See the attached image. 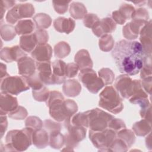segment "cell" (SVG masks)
I'll return each mask as SVG.
<instances>
[{"mask_svg":"<svg viewBox=\"0 0 152 152\" xmlns=\"http://www.w3.org/2000/svg\"><path fill=\"white\" fill-rule=\"evenodd\" d=\"M141 43L137 41L121 40L112 51L118 69L128 75L137 74L142 68L147 56Z\"/></svg>","mask_w":152,"mask_h":152,"instance_id":"6da1fadb","label":"cell"},{"mask_svg":"<svg viewBox=\"0 0 152 152\" xmlns=\"http://www.w3.org/2000/svg\"><path fill=\"white\" fill-rule=\"evenodd\" d=\"M34 129L26 127L22 129L10 131L5 137L6 144L4 145L6 151H23L32 144V135Z\"/></svg>","mask_w":152,"mask_h":152,"instance_id":"7a4b0ae2","label":"cell"},{"mask_svg":"<svg viewBox=\"0 0 152 152\" xmlns=\"http://www.w3.org/2000/svg\"><path fill=\"white\" fill-rule=\"evenodd\" d=\"M64 102L65 99L62 93L54 90L50 91L46 103L49 108L50 116L58 122H63L64 126L66 129L71 124V118L68 116Z\"/></svg>","mask_w":152,"mask_h":152,"instance_id":"3957f363","label":"cell"},{"mask_svg":"<svg viewBox=\"0 0 152 152\" xmlns=\"http://www.w3.org/2000/svg\"><path fill=\"white\" fill-rule=\"evenodd\" d=\"M99 105L113 114L120 113L124 109L122 99L112 86H106L99 94Z\"/></svg>","mask_w":152,"mask_h":152,"instance_id":"277c9868","label":"cell"},{"mask_svg":"<svg viewBox=\"0 0 152 152\" xmlns=\"http://www.w3.org/2000/svg\"><path fill=\"white\" fill-rule=\"evenodd\" d=\"M116 138V132L109 128L102 131H89V138L99 151H109V148Z\"/></svg>","mask_w":152,"mask_h":152,"instance_id":"5b68a950","label":"cell"},{"mask_svg":"<svg viewBox=\"0 0 152 152\" xmlns=\"http://www.w3.org/2000/svg\"><path fill=\"white\" fill-rule=\"evenodd\" d=\"M88 127L94 131H102L107 128L108 124L114 116L99 108L86 111Z\"/></svg>","mask_w":152,"mask_h":152,"instance_id":"8992f818","label":"cell"},{"mask_svg":"<svg viewBox=\"0 0 152 152\" xmlns=\"http://www.w3.org/2000/svg\"><path fill=\"white\" fill-rule=\"evenodd\" d=\"M30 87L23 76H8L1 80V92L11 95H18L27 91Z\"/></svg>","mask_w":152,"mask_h":152,"instance_id":"52a82bcc","label":"cell"},{"mask_svg":"<svg viewBox=\"0 0 152 152\" xmlns=\"http://www.w3.org/2000/svg\"><path fill=\"white\" fill-rule=\"evenodd\" d=\"M78 78L85 87L91 93H97L104 86L102 80L91 68L80 70Z\"/></svg>","mask_w":152,"mask_h":152,"instance_id":"ba28073f","label":"cell"},{"mask_svg":"<svg viewBox=\"0 0 152 152\" xmlns=\"http://www.w3.org/2000/svg\"><path fill=\"white\" fill-rule=\"evenodd\" d=\"M67 132L64 135L65 148L62 150L74 151L80 141L86 136V128L81 126H75L71 124L66 128Z\"/></svg>","mask_w":152,"mask_h":152,"instance_id":"9c48e42d","label":"cell"},{"mask_svg":"<svg viewBox=\"0 0 152 152\" xmlns=\"http://www.w3.org/2000/svg\"><path fill=\"white\" fill-rule=\"evenodd\" d=\"M34 8L30 3L16 4L8 11L5 19L10 24H15L19 20L30 18L34 14Z\"/></svg>","mask_w":152,"mask_h":152,"instance_id":"30bf717a","label":"cell"},{"mask_svg":"<svg viewBox=\"0 0 152 152\" xmlns=\"http://www.w3.org/2000/svg\"><path fill=\"white\" fill-rule=\"evenodd\" d=\"M135 82L127 74L119 75L115 80V88L125 99H129L133 93Z\"/></svg>","mask_w":152,"mask_h":152,"instance_id":"8fae6325","label":"cell"},{"mask_svg":"<svg viewBox=\"0 0 152 152\" xmlns=\"http://www.w3.org/2000/svg\"><path fill=\"white\" fill-rule=\"evenodd\" d=\"M116 27V24L111 17H105L99 20L92 28L93 33L97 37L111 33Z\"/></svg>","mask_w":152,"mask_h":152,"instance_id":"7c38bea8","label":"cell"},{"mask_svg":"<svg viewBox=\"0 0 152 152\" xmlns=\"http://www.w3.org/2000/svg\"><path fill=\"white\" fill-rule=\"evenodd\" d=\"M26 56H27V53L18 45L5 47L1 49L0 52L1 59L7 62L18 61L20 58Z\"/></svg>","mask_w":152,"mask_h":152,"instance_id":"4fadbf2b","label":"cell"},{"mask_svg":"<svg viewBox=\"0 0 152 152\" xmlns=\"http://www.w3.org/2000/svg\"><path fill=\"white\" fill-rule=\"evenodd\" d=\"M146 22L141 20H132L131 22L128 23L123 27L122 33L124 37L128 40L137 39L141 29Z\"/></svg>","mask_w":152,"mask_h":152,"instance_id":"5bb4252c","label":"cell"},{"mask_svg":"<svg viewBox=\"0 0 152 152\" xmlns=\"http://www.w3.org/2000/svg\"><path fill=\"white\" fill-rule=\"evenodd\" d=\"M18 106L17 99L11 94L1 92L0 114L7 115L14 110Z\"/></svg>","mask_w":152,"mask_h":152,"instance_id":"9a60e30c","label":"cell"},{"mask_svg":"<svg viewBox=\"0 0 152 152\" xmlns=\"http://www.w3.org/2000/svg\"><path fill=\"white\" fill-rule=\"evenodd\" d=\"M66 64L62 60L57 59L52 63L53 84L64 83L66 79Z\"/></svg>","mask_w":152,"mask_h":152,"instance_id":"2e32d148","label":"cell"},{"mask_svg":"<svg viewBox=\"0 0 152 152\" xmlns=\"http://www.w3.org/2000/svg\"><path fill=\"white\" fill-rule=\"evenodd\" d=\"M18 74L23 77H29L36 71V65L34 60L27 56L20 58L17 61Z\"/></svg>","mask_w":152,"mask_h":152,"instance_id":"e0dca14e","label":"cell"},{"mask_svg":"<svg viewBox=\"0 0 152 152\" xmlns=\"http://www.w3.org/2000/svg\"><path fill=\"white\" fill-rule=\"evenodd\" d=\"M36 69L40 80L46 85H52V68L50 61L45 62H36Z\"/></svg>","mask_w":152,"mask_h":152,"instance_id":"ac0fdd59","label":"cell"},{"mask_svg":"<svg viewBox=\"0 0 152 152\" xmlns=\"http://www.w3.org/2000/svg\"><path fill=\"white\" fill-rule=\"evenodd\" d=\"M151 20H150L145 23L140 30V40L147 55H151Z\"/></svg>","mask_w":152,"mask_h":152,"instance_id":"d6986e66","label":"cell"},{"mask_svg":"<svg viewBox=\"0 0 152 152\" xmlns=\"http://www.w3.org/2000/svg\"><path fill=\"white\" fill-rule=\"evenodd\" d=\"M52 55V49L50 45H37L31 52V56L36 62H45L50 60Z\"/></svg>","mask_w":152,"mask_h":152,"instance_id":"ffe728a7","label":"cell"},{"mask_svg":"<svg viewBox=\"0 0 152 152\" xmlns=\"http://www.w3.org/2000/svg\"><path fill=\"white\" fill-rule=\"evenodd\" d=\"M75 26V21L71 18H66L65 17H59L53 21V27L59 33L69 34L74 30Z\"/></svg>","mask_w":152,"mask_h":152,"instance_id":"44dd1931","label":"cell"},{"mask_svg":"<svg viewBox=\"0 0 152 152\" xmlns=\"http://www.w3.org/2000/svg\"><path fill=\"white\" fill-rule=\"evenodd\" d=\"M32 142L37 148H44L49 143V135L45 129L34 130L32 135Z\"/></svg>","mask_w":152,"mask_h":152,"instance_id":"7402d4cb","label":"cell"},{"mask_svg":"<svg viewBox=\"0 0 152 152\" xmlns=\"http://www.w3.org/2000/svg\"><path fill=\"white\" fill-rule=\"evenodd\" d=\"M74 61L80 70L91 68L93 66L90 55L86 49H81L77 52L74 57Z\"/></svg>","mask_w":152,"mask_h":152,"instance_id":"603a6c76","label":"cell"},{"mask_svg":"<svg viewBox=\"0 0 152 152\" xmlns=\"http://www.w3.org/2000/svg\"><path fill=\"white\" fill-rule=\"evenodd\" d=\"M64 93L68 97H74L79 95L81 91V86L76 80H65L62 86Z\"/></svg>","mask_w":152,"mask_h":152,"instance_id":"cb8c5ba5","label":"cell"},{"mask_svg":"<svg viewBox=\"0 0 152 152\" xmlns=\"http://www.w3.org/2000/svg\"><path fill=\"white\" fill-rule=\"evenodd\" d=\"M34 23L30 19L21 20L15 26L16 33L18 35H27L31 33L34 30Z\"/></svg>","mask_w":152,"mask_h":152,"instance_id":"d4e9b609","label":"cell"},{"mask_svg":"<svg viewBox=\"0 0 152 152\" xmlns=\"http://www.w3.org/2000/svg\"><path fill=\"white\" fill-rule=\"evenodd\" d=\"M36 46L37 42L34 33L21 36L20 46L25 52H31Z\"/></svg>","mask_w":152,"mask_h":152,"instance_id":"484cf974","label":"cell"},{"mask_svg":"<svg viewBox=\"0 0 152 152\" xmlns=\"http://www.w3.org/2000/svg\"><path fill=\"white\" fill-rule=\"evenodd\" d=\"M151 122L143 119L135 122L132 125V128L135 135L139 137H144L151 132Z\"/></svg>","mask_w":152,"mask_h":152,"instance_id":"4316f807","label":"cell"},{"mask_svg":"<svg viewBox=\"0 0 152 152\" xmlns=\"http://www.w3.org/2000/svg\"><path fill=\"white\" fill-rule=\"evenodd\" d=\"M69 13L71 16L76 20L84 18L87 14V11L83 3L79 2H73L70 5Z\"/></svg>","mask_w":152,"mask_h":152,"instance_id":"83f0119b","label":"cell"},{"mask_svg":"<svg viewBox=\"0 0 152 152\" xmlns=\"http://www.w3.org/2000/svg\"><path fill=\"white\" fill-rule=\"evenodd\" d=\"M49 143L50 147L55 149H59L65 145L64 135L61 133V131H55L49 133Z\"/></svg>","mask_w":152,"mask_h":152,"instance_id":"f1b7e54d","label":"cell"},{"mask_svg":"<svg viewBox=\"0 0 152 152\" xmlns=\"http://www.w3.org/2000/svg\"><path fill=\"white\" fill-rule=\"evenodd\" d=\"M33 21L37 29H45L49 27L52 24L50 17L45 13H39L33 17Z\"/></svg>","mask_w":152,"mask_h":152,"instance_id":"f546056e","label":"cell"},{"mask_svg":"<svg viewBox=\"0 0 152 152\" xmlns=\"http://www.w3.org/2000/svg\"><path fill=\"white\" fill-rule=\"evenodd\" d=\"M116 137L123 140L128 145V148L131 147L135 141L134 132L126 128L122 129L116 133Z\"/></svg>","mask_w":152,"mask_h":152,"instance_id":"4dcf8cb0","label":"cell"},{"mask_svg":"<svg viewBox=\"0 0 152 152\" xmlns=\"http://www.w3.org/2000/svg\"><path fill=\"white\" fill-rule=\"evenodd\" d=\"M70 52V46L66 42H60L54 46V54L57 58H64L69 54Z\"/></svg>","mask_w":152,"mask_h":152,"instance_id":"1f68e13d","label":"cell"},{"mask_svg":"<svg viewBox=\"0 0 152 152\" xmlns=\"http://www.w3.org/2000/svg\"><path fill=\"white\" fill-rule=\"evenodd\" d=\"M115 41L112 35L107 34L103 35L99 40V46L101 50L107 52L110 51L114 47Z\"/></svg>","mask_w":152,"mask_h":152,"instance_id":"d6a6232c","label":"cell"},{"mask_svg":"<svg viewBox=\"0 0 152 152\" xmlns=\"http://www.w3.org/2000/svg\"><path fill=\"white\" fill-rule=\"evenodd\" d=\"M1 36L5 41H10L12 40L16 36L15 27L10 24H1Z\"/></svg>","mask_w":152,"mask_h":152,"instance_id":"836d02e7","label":"cell"},{"mask_svg":"<svg viewBox=\"0 0 152 152\" xmlns=\"http://www.w3.org/2000/svg\"><path fill=\"white\" fill-rule=\"evenodd\" d=\"M28 86L32 88L33 90H38L41 89L45 86L40 78L39 74L36 72L33 75L29 77H24Z\"/></svg>","mask_w":152,"mask_h":152,"instance_id":"e575fe53","label":"cell"},{"mask_svg":"<svg viewBox=\"0 0 152 152\" xmlns=\"http://www.w3.org/2000/svg\"><path fill=\"white\" fill-rule=\"evenodd\" d=\"M71 124L75 126L88 127V119L86 112H79L74 114L71 119Z\"/></svg>","mask_w":152,"mask_h":152,"instance_id":"d590c367","label":"cell"},{"mask_svg":"<svg viewBox=\"0 0 152 152\" xmlns=\"http://www.w3.org/2000/svg\"><path fill=\"white\" fill-rule=\"evenodd\" d=\"M99 76L102 80L105 86L112 84L114 81L115 74L113 71L108 68L100 69L99 72Z\"/></svg>","mask_w":152,"mask_h":152,"instance_id":"8d00e7d4","label":"cell"},{"mask_svg":"<svg viewBox=\"0 0 152 152\" xmlns=\"http://www.w3.org/2000/svg\"><path fill=\"white\" fill-rule=\"evenodd\" d=\"M140 77L141 79L151 77L152 75L151 55H147L144 65L140 70Z\"/></svg>","mask_w":152,"mask_h":152,"instance_id":"74e56055","label":"cell"},{"mask_svg":"<svg viewBox=\"0 0 152 152\" xmlns=\"http://www.w3.org/2000/svg\"><path fill=\"white\" fill-rule=\"evenodd\" d=\"M128 147L126 144L121 139L116 138L113 140L109 148V151L125 152L128 150Z\"/></svg>","mask_w":152,"mask_h":152,"instance_id":"f35d334b","label":"cell"},{"mask_svg":"<svg viewBox=\"0 0 152 152\" xmlns=\"http://www.w3.org/2000/svg\"><path fill=\"white\" fill-rule=\"evenodd\" d=\"M33 97L36 101L46 102L49 98L50 91L45 86L38 90H32Z\"/></svg>","mask_w":152,"mask_h":152,"instance_id":"ab89813d","label":"cell"},{"mask_svg":"<svg viewBox=\"0 0 152 152\" xmlns=\"http://www.w3.org/2000/svg\"><path fill=\"white\" fill-rule=\"evenodd\" d=\"M26 127H29L34 130L40 129L43 126V122L42 120L35 116H30L27 118L25 121Z\"/></svg>","mask_w":152,"mask_h":152,"instance_id":"60d3db41","label":"cell"},{"mask_svg":"<svg viewBox=\"0 0 152 152\" xmlns=\"http://www.w3.org/2000/svg\"><path fill=\"white\" fill-rule=\"evenodd\" d=\"M27 111L24 107L18 106L16 109L8 113V116L12 119L23 120L27 117Z\"/></svg>","mask_w":152,"mask_h":152,"instance_id":"b9f144b4","label":"cell"},{"mask_svg":"<svg viewBox=\"0 0 152 152\" xmlns=\"http://www.w3.org/2000/svg\"><path fill=\"white\" fill-rule=\"evenodd\" d=\"M118 10L126 20L131 19L132 15L134 12L135 9L132 5L124 3L120 6Z\"/></svg>","mask_w":152,"mask_h":152,"instance_id":"7bdbcfd3","label":"cell"},{"mask_svg":"<svg viewBox=\"0 0 152 152\" xmlns=\"http://www.w3.org/2000/svg\"><path fill=\"white\" fill-rule=\"evenodd\" d=\"M131 19L147 21L149 19L148 12L145 8L140 7L135 10L134 12L132 15Z\"/></svg>","mask_w":152,"mask_h":152,"instance_id":"ee69618b","label":"cell"},{"mask_svg":"<svg viewBox=\"0 0 152 152\" xmlns=\"http://www.w3.org/2000/svg\"><path fill=\"white\" fill-rule=\"evenodd\" d=\"M37 45L46 44L49 40V35L47 31L43 29H37L34 33Z\"/></svg>","mask_w":152,"mask_h":152,"instance_id":"f6af8a7d","label":"cell"},{"mask_svg":"<svg viewBox=\"0 0 152 152\" xmlns=\"http://www.w3.org/2000/svg\"><path fill=\"white\" fill-rule=\"evenodd\" d=\"M107 128L112 129L117 133L120 130L126 128V125L122 119L113 118L109 122Z\"/></svg>","mask_w":152,"mask_h":152,"instance_id":"bcb514c9","label":"cell"},{"mask_svg":"<svg viewBox=\"0 0 152 152\" xmlns=\"http://www.w3.org/2000/svg\"><path fill=\"white\" fill-rule=\"evenodd\" d=\"M71 1H52L53 6L54 8L55 11L59 14H65L68 10L69 4Z\"/></svg>","mask_w":152,"mask_h":152,"instance_id":"7dc6e473","label":"cell"},{"mask_svg":"<svg viewBox=\"0 0 152 152\" xmlns=\"http://www.w3.org/2000/svg\"><path fill=\"white\" fill-rule=\"evenodd\" d=\"M43 126L44 127L45 129L48 131V133L55 131H61V125L59 123L50 119L45 120L43 123Z\"/></svg>","mask_w":152,"mask_h":152,"instance_id":"c3c4849f","label":"cell"},{"mask_svg":"<svg viewBox=\"0 0 152 152\" xmlns=\"http://www.w3.org/2000/svg\"><path fill=\"white\" fill-rule=\"evenodd\" d=\"M97 15L93 13H88L83 18V23L86 27L92 28L99 21Z\"/></svg>","mask_w":152,"mask_h":152,"instance_id":"681fc988","label":"cell"},{"mask_svg":"<svg viewBox=\"0 0 152 152\" xmlns=\"http://www.w3.org/2000/svg\"><path fill=\"white\" fill-rule=\"evenodd\" d=\"M65 104L66 108L67 113L69 118L76 113L78 110V106L75 101L71 99L65 100Z\"/></svg>","mask_w":152,"mask_h":152,"instance_id":"f907efd6","label":"cell"},{"mask_svg":"<svg viewBox=\"0 0 152 152\" xmlns=\"http://www.w3.org/2000/svg\"><path fill=\"white\" fill-rule=\"evenodd\" d=\"M15 1H8V0H1L0 4V18L2 21L5 12L8 9H11L15 5Z\"/></svg>","mask_w":152,"mask_h":152,"instance_id":"816d5d0a","label":"cell"},{"mask_svg":"<svg viewBox=\"0 0 152 152\" xmlns=\"http://www.w3.org/2000/svg\"><path fill=\"white\" fill-rule=\"evenodd\" d=\"M78 66L75 63H68L66 66V77L71 78L77 75L79 70Z\"/></svg>","mask_w":152,"mask_h":152,"instance_id":"f5cc1de1","label":"cell"},{"mask_svg":"<svg viewBox=\"0 0 152 152\" xmlns=\"http://www.w3.org/2000/svg\"><path fill=\"white\" fill-rule=\"evenodd\" d=\"M151 81H152L151 76L143 78L141 81V84L142 88L147 94H148L150 96L151 94V86H152Z\"/></svg>","mask_w":152,"mask_h":152,"instance_id":"db71d44e","label":"cell"},{"mask_svg":"<svg viewBox=\"0 0 152 152\" xmlns=\"http://www.w3.org/2000/svg\"><path fill=\"white\" fill-rule=\"evenodd\" d=\"M140 113L141 117L142 119H146L148 121L151 122V104L145 107L141 108Z\"/></svg>","mask_w":152,"mask_h":152,"instance_id":"11a10c76","label":"cell"},{"mask_svg":"<svg viewBox=\"0 0 152 152\" xmlns=\"http://www.w3.org/2000/svg\"><path fill=\"white\" fill-rule=\"evenodd\" d=\"M112 18L116 23V24H119L122 25V24H124L126 21L125 18L119 11V10L114 11L112 14Z\"/></svg>","mask_w":152,"mask_h":152,"instance_id":"9f6ffc18","label":"cell"},{"mask_svg":"<svg viewBox=\"0 0 152 152\" xmlns=\"http://www.w3.org/2000/svg\"><path fill=\"white\" fill-rule=\"evenodd\" d=\"M8 126V121L6 115H1V137L2 138Z\"/></svg>","mask_w":152,"mask_h":152,"instance_id":"6f0895ef","label":"cell"},{"mask_svg":"<svg viewBox=\"0 0 152 152\" xmlns=\"http://www.w3.org/2000/svg\"><path fill=\"white\" fill-rule=\"evenodd\" d=\"M9 76V74L7 72V66L2 62L1 63V80Z\"/></svg>","mask_w":152,"mask_h":152,"instance_id":"680465c9","label":"cell"},{"mask_svg":"<svg viewBox=\"0 0 152 152\" xmlns=\"http://www.w3.org/2000/svg\"><path fill=\"white\" fill-rule=\"evenodd\" d=\"M145 144L147 148L151 150V132H150L145 138Z\"/></svg>","mask_w":152,"mask_h":152,"instance_id":"91938a15","label":"cell"},{"mask_svg":"<svg viewBox=\"0 0 152 152\" xmlns=\"http://www.w3.org/2000/svg\"><path fill=\"white\" fill-rule=\"evenodd\" d=\"M134 4H135L137 6H138V7H141V6H143L145 5V4L146 3V1H135V2H133Z\"/></svg>","mask_w":152,"mask_h":152,"instance_id":"94428289","label":"cell"}]
</instances>
